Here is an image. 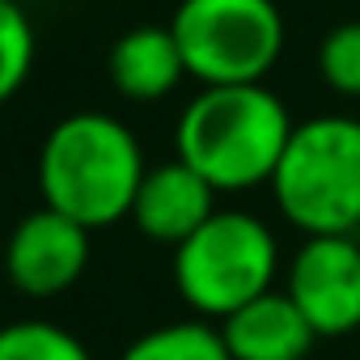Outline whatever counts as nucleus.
Masks as SVG:
<instances>
[{
  "label": "nucleus",
  "instance_id": "f257e3e1",
  "mask_svg": "<svg viewBox=\"0 0 360 360\" xmlns=\"http://www.w3.org/2000/svg\"><path fill=\"white\" fill-rule=\"evenodd\" d=\"M144 153L127 123L102 110H77L60 119L39 148L43 208L94 229L131 217L144 183Z\"/></svg>",
  "mask_w": 360,
  "mask_h": 360
},
{
  "label": "nucleus",
  "instance_id": "f03ea898",
  "mask_svg": "<svg viewBox=\"0 0 360 360\" xmlns=\"http://www.w3.org/2000/svg\"><path fill=\"white\" fill-rule=\"evenodd\" d=\"M292 127L267 85H204L178 115L174 148L212 191H250L271 183Z\"/></svg>",
  "mask_w": 360,
  "mask_h": 360
},
{
  "label": "nucleus",
  "instance_id": "7ed1b4c3",
  "mask_svg": "<svg viewBox=\"0 0 360 360\" xmlns=\"http://www.w3.org/2000/svg\"><path fill=\"white\" fill-rule=\"evenodd\" d=\"M271 195L305 238H352L360 229V119L318 115L297 123L271 174Z\"/></svg>",
  "mask_w": 360,
  "mask_h": 360
},
{
  "label": "nucleus",
  "instance_id": "20e7f679",
  "mask_svg": "<svg viewBox=\"0 0 360 360\" xmlns=\"http://www.w3.org/2000/svg\"><path fill=\"white\" fill-rule=\"evenodd\" d=\"M280 250L271 229L250 212H217L174 250V288L204 322H225L255 297L271 292Z\"/></svg>",
  "mask_w": 360,
  "mask_h": 360
},
{
  "label": "nucleus",
  "instance_id": "39448f33",
  "mask_svg": "<svg viewBox=\"0 0 360 360\" xmlns=\"http://www.w3.org/2000/svg\"><path fill=\"white\" fill-rule=\"evenodd\" d=\"M169 30L187 72L204 85H263L284 51L276 0H178Z\"/></svg>",
  "mask_w": 360,
  "mask_h": 360
},
{
  "label": "nucleus",
  "instance_id": "423d86ee",
  "mask_svg": "<svg viewBox=\"0 0 360 360\" xmlns=\"http://www.w3.org/2000/svg\"><path fill=\"white\" fill-rule=\"evenodd\" d=\"M284 292L305 314L318 339H339L360 330V242L305 238L288 263Z\"/></svg>",
  "mask_w": 360,
  "mask_h": 360
},
{
  "label": "nucleus",
  "instance_id": "0eeeda50",
  "mask_svg": "<svg viewBox=\"0 0 360 360\" xmlns=\"http://www.w3.org/2000/svg\"><path fill=\"white\" fill-rule=\"evenodd\" d=\"M89 267V229L39 208L22 217L5 242V276L26 297H60Z\"/></svg>",
  "mask_w": 360,
  "mask_h": 360
},
{
  "label": "nucleus",
  "instance_id": "6e6552de",
  "mask_svg": "<svg viewBox=\"0 0 360 360\" xmlns=\"http://www.w3.org/2000/svg\"><path fill=\"white\" fill-rule=\"evenodd\" d=\"M217 191L187 165V161H165L144 174V183L131 204V221L144 238L165 242V246H183L191 233H200L217 217Z\"/></svg>",
  "mask_w": 360,
  "mask_h": 360
},
{
  "label": "nucleus",
  "instance_id": "1a4fd4ad",
  "mask_svg": "<svg viewBox=\"0 0 360 360\" xmlns=\"http://www.w3.org/2000/svg\"><path fill=\"white\" fill-rule=\"evenodd\" d=\"M221 339L233 360H305L318 343L305 314L284 288H271L221 322Z\"/></svg>",
  "mask_w": 360,
  "mask_h": 360
},
{
  "label": "nucleus",
  "instance_id": "9d476101",
  "mask_svg": "<svg viewBox=\"0 0 360 360\" xmlns=\"http://www.w3.org/2000/svg\"><path fill=\"white\" fill-rule=\"evenodd\" d=\"M106 72L115 89L131 102H157L174 94V85L187 77L183 51L169 26H131L127 34L115 39L106 56Z\"/></svg>",
  "mask_w": 360,
  "mask_h": 360
},
{
  "label": "nucleus",
  "instance_id": "9b49d317",
  "mask_svg": "<svg viewBox=\"0 0 360 360\" xmlns=\"http://www.w3.org/2000/svg\"><path fill=\"white\" fill-rule=\"evenodd\" d=\"M119 360H233L221 326L191 318V322H169L157 330H144L140 339L127 343V352Z\"/></svg>",
  "mask_w": 360,
  "mask_h": 360
},
{
  "label": "nucleus",
  "instance_id": "f8f14e48",
  "mask_svg": "<svg viewBox=\"0 0 360 360\" xmlns=\"http://www.w3.org/2000/svg\"><path fill=\"white\" fill-rule=\"evenodd\" d=\"M0 360H89L85 343L43 318L0 326Z\"/></svg>",
  "mask_w": 360,
  "mask_h": 360
},
{
  "label": "nucleus",
  "instance_id": "ddd939ff",
  "mask_svg": "<svg viewBox=\"0 0 360 360\" xmlns=\"http://www.w3.org/2000/svg\"><path fill=\"white\" fill-rule=\"evenodd\" d=\"M34 68V30L18 0H0V102H9Z\"/></svg>",
  "mask_w": 360,
  "mask_h": 360
},
{
  "label": "nucleus",
  "instance_id": "4468645a",
  "mask_svg": "<svg viewBox=\"0 0 360 360\" xmlns=\"http://www.w3.org/2000/svg\"><path fill=\"white\" fill-rule=\"evenodd\" d=\"M318 72L335 94L360 98V18L326 30L322 47H318Z\"/></svg>",
  "mask_w": 360,
  "mask_h": 360
}]
</instances>
